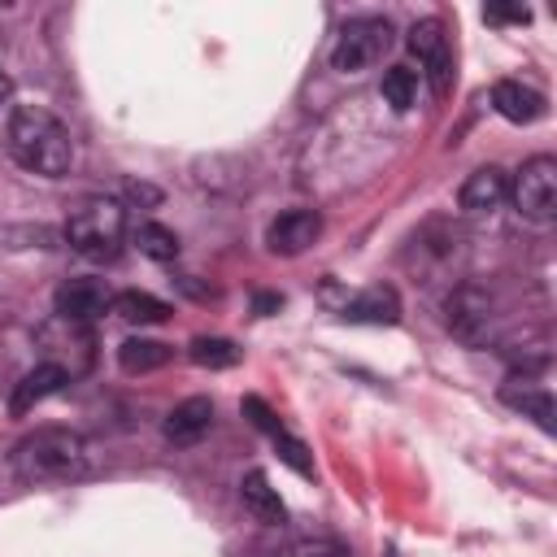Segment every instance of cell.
Here are the masks:
<instances>
[{
    "label": "cell",
    "mask_w": 557,
    "mask_h": 557,
    "mask_svg": "<svg viewBox=\"0 0 557 557\" xmlns=\"http://www.w3.org/2000/svg\"><path fill=\"white\" fill-rule=\"evenodd\" d=\"M4 139H9V157L39 178H65L74 170V135L44 104H13Z\"/></svg>",
    "instance_id": "cell-1"
},
{
    "label": "cell",
    "mask_w": 557,
    "mask_h": 557,
    "mask_svg": "<svg viewBox=\"0 0 557 557\" xmlns=\"http://www.w3.org/2000/svg\"><path fill=\"white\" fill-rule=\"evenodd\" d=\"M13 470L22 483H70L91 470V453L70 426H35L13 444Z\"/></svg>",
    "instance_id": "cell-2"
},
{
    "label": "cell",
    "mask_w": 557,
    "mask_h": 557,
    "mask_svg": "<svg viewBox=\"0 0 557 557\" xmlns=\"http://www.w3.org/2000/svg\"><path fill=\"white\" fill-rule=\"evenodd\" d=\"M126 239V209L109 196H83L65 213V244L87 261H113Z\"/></svg>",
    "instance_id": "cell-3"
},
{
    "label": "cell",
    "mask_w": 557,
    "mask_h": 557,
    "mask_svg": "<svg viewBox=\"0 0 557 557\" xmlns=\"http://www.w3.org/2000/svg\"><path fill=\"white\" fill-rule=\"evenodd\" d=\"M392 44V26L387 17H352L344 22V30L335 35V48H331V70L339 74H361L370 70Z\"/></svg>",
    "instance_id": "cell-4"
},
{
    "label": "cell",
    "mask_w": 557,
    "mask_h": 557,
    "mask_svg": "<svg viewBox=\"0 0 557 557\" xmlns=\"http://www.w3.org/2000/svg\"><path fill=\"white\" fill-rule=\"evenodd\" d=\"M509 196L527 222H540V226L553 222L557 218V161L548 152L522 161V170L509 183Z\"/></svg>",
    "instance_id": "cell-5"
},
{
    "label": "cell",
    "mask_w": 557,
    "mask_h": 557,
    "mask_svg": "<svg viewBox=\"0 0 557 557\" xmlns=\"http://www.w3.org/2000/svg\"><path fill=\"white\" fill-rule=\"evenodd\" d=\"M444 326L453 331V339H461L470 348L487 344V335H492V296L474 283L453 287L448 300H444Z\"/></svg>",
    "instance_id": "cell-6"
},
{
    "label": "cell",
    "mask_w": 557,
    "mask_h": 557,
    "mask_svg": "<svg viewBox=\"0 0 557 557\" xmlns=\"http://www.w3.org/2000/svg\"><path fill=\"white\" fill-rule=\"evenodd\" d=\"M409 52L422 61V74L431 78V91L435 96H448L453 87V48H448V35H444V22L440 17H422L409 26L405 35Z\"/></svg>",
    "instance_id": "cell-7"
},
{
    "label": "cell",
    "mask_w": 557,
    "mask_h": 557,
    "mask_svg": "<svg viewBox=\"0 0 557 557\" xmlns=\"http://www.w3.org/2000/svg\"><path fill=\"white\" fill-rule=\"evenodd\" d=\"M113 296L117 292H109L104 278L83 274V278H65L52 292V309H57V318H70V322H96V318L113 313Z\"/></svg>",
    "instance_id": "cell-8"
},
{
    "label": "cell",
    "mask_w": 557,
    "mask_h": 557,
    "mask_svg": "<svg viewBox=\"0 0 557 557\" xmlns=\"http://www.w3.org/2000/svg\"><path fill=\"white\" fill-rule=\"evenodd\" d=\"M239 409H244V418H248L261 435H270V444H274V453H278V461H283V466H292L300 479H313V453L305 448V440H296V435H292V431L270 413V405H265L261 396H244V405H239Z\"/></svg>",
    "instance_id": "cell-9"
},
{
    "label": "cell",
    "mask_w": 557,
    "mask_h": 557,
    "mask_svg": "<svg viewBox=\"0 0 557 557\" xmlns=\"http://www.w3.org/2000/svg\"><path fill=\"white\" fill-rule=\"evenodd\" d=\"M318 235H322L318 209H287L265 226V248L274 257H300L309 244H318Z\"/></svg>",
    "instance_id": "cell-10"
},
{
    "label": "cell",
    "mask_w": 557,
    "mask_h": 557,
    "mask_svg": "<svg viewBox=\"0 0 557 557\" xmlns=\"http://www.w3.org/2000/svg\"><path fill=\"white\" fill-rule=\"evenodd\" d=\"M65 383H70V370H65V366H57V361H39L35 370H26V374L13 383L9 413H13V418L30 413V409H35V405H44L48 396H57Z\"/></svg>",
    "instance_id": "cell-11"
},
{
    "label": "cell",
    "mask_w": 557,
    "mask_h": 557,
    "mask_svg": "<svg viewBox=\"0 0 557 557\" xmlns=\"http://www.w3.org/2000/svg\"><path fill=\"white\" fill-rule=\"evenodd\" d=\"M209 426H213V400H209V396H187V400H178V405L165 413V422H161L165 440L178 444V448L205 440Z\"/></svg>",
    "instance_id": "cell-12"
},
{
    "label": "cell",
    "mask_w": 557,
    "mask_h": 557,
    "mask_svg": "<svg viewBox=\"0 0 557 557\" xmlns=\"http://www.w3.org/2000/svg\"><path fill=\"white\" fill-rule=\"evenodd\" d=\"M500 400H505L509 409H518L522 418H535V426L553 435V392H548L544 383L522 379V374H509V379L500 383Z\"/></svg>",
    "instance_id": "cell-13"
},
{
    "label": "cell",
    "mask_w": 557,
    "mask_h": 557,
    "mask_svg": "<svg viewBox=\"0 0 557 557\" xmlns=\"http://www.w3.org/2000/svg\"><path fill=\"white\" fill-rule=\"evenodd\" d=\"M492 109L505 117V122H513V126H531V122H540L544 117V96L535 91V87H527V83H518V78H500L496 87H492Z\"/></svg>",
    "instance_id": "cell-14"
},
{
    "label": "cell",
    "mask_w": 557,
    "mask_h": 557,
    "mask_svg": "<svg viewBox=\"0 0 557 557\" xmlns=\"http://www.w3.org/2000/svg\"><path fill=\"white\" fill-rule=\"evenodd\" d=\"M505 196H509V174H505L500 165H479V170L461 183L457 205H461L466 213H492V209L505 205Z\"/></svg>",
    "instance_id": "cell-15"
},
{
    "label": "cell",
    "mask_w": 557,
    "mask_h": 557,
    "mask_svg": "<svg viewBox=\"0 0 557 557\" xmlns=\"http://www.w3.org/2000/svg\"><path fill=\"white\" fill-rule=\"evenodd\" d=\"M344 322H366V326H396L400 322V296L392 287H366L361 296H352L339 313Z\"/></svg>",
    "instance_id": "cell-16"
},
{
    "label": "cell",
    "mask_w": 557,
    "mask_h": 557,
    "mask_svg": "<svg viewBox=\"0 0 557 557\" xmlns=\"http://www.w3.org/2000/svg\"><path fill=\"white\" fill-rule=\"evenodd\" d=\"M239 500L244 509L252 513V522H265V527H278L287 518V505L278 496V487H270V479L261 470H248L244 483H239Z\"/></svg>",
    "instance_id": "cell-17"
},
{
    "label": "cell",
    "mask_w": 557,
    "mask_h": 557,
    "mask_svg": "<svg viewBox=\"0 0 557 557\" xmlns=\"http://www.w3.org/2000/svg\"><path fill=\"white\" fill-rule=\"evenodd\" d=\"M170 357H174V348L161 344V339H148V335H131V339L117 344V366H122L126 374H152V370H161Z\"/></svg>",
    "instance_id": "cell-18"
},
{
    "label": "cell",
    "mask_w": 557,
    "mask_h": 557,
    "mask_svg": "<svg viewBox=\"0 0 557 557\" xmlns=\"http://www.w3.org/2000/svg\"><path fill=\"white\" fill-rule=\"evenodd\" d=\"M113 313H117L122 322H131V326H157V322L170 318V305L157 300L152 292L131 287V292H117V296H113Z\"/></svg>",
    "instance_id": "cell-19"
},
{
    "label": "cell",
    "mask_w": 557,
    "mask_h": 557,
    "mask_svg": "<svg viewBox=\"0 0 557 557\" xmlns=\"http://www.w3.org/2000/svg\"><path fill=\"white\" fill-rule=\"evenodd\" d=\"M187 357H191L196 366H205V370H231V366L239 361V348H235L226 335H196V339L187 344Z\"/></svg>",
    "instance_id": "cell-20"
},
{
    "label": "cell",
    "mask_w": 557,
    "mask_h": 557,
    "mask_svg": "<svg viewBox=\"0 0 557 557\" xmlns=\"http://www.w3.org/2000/svg\"><path fill=\"white\" fill-rule=\"evenodd\" d=\"M379 91H383V100H387L396 113L413 109V100H418V70H409V65H392V70H383Z\"/></svg>",
    "instance_id": "cell-21"
},
{
    "label": "cell",
    "mask_w": 557,
    "mask_h": 557,
    "mask_svg": "<svg viewBox=\"0 0 557 557\" xmlns=\"http://www.w3.org/2000/svg\"><path fill=\"white\" fill-rule=\"evenodd\" d=\"M135 244L152 261H174L178 257V235L170 226H161V222H139L135 226Z\"/></svg>",
    "instance_id": "cell-22"
},
{
    "label": "cell",
    "mask_w": 557,
    "mask_h": 557,
    "mask_svg": "<svg viewBox=\"0 0 557 557\" xmlns=\"http://www.w3.org/2000/svg\"><path fill=\"white\" fill-rule=\"evenodd\" d=\"M283 557H348V548L335 544V540H300V544H292Z\"/></svg>",
    "instance_id": "cell-23"
},
{
    "label": "cell",
    "mask_w": 557,
    "mask_h": 557,
    "mask_svg": "<svg viewBox=\"0 0 557 557\" xmlns=\"http://www.w3.org/2000/svg\"><path fill=\"white\" fill-rule=\"evenodd\" d=\"M483 22H531V9H500V4H492V9H483Z\"/></svg>",
    "instance_id": "cell-24"
},
{
    "label": "cell",
    "mask_w": 557,
    "mask_h": 557,
    "mask_svg": "<svg viewBox=\"0 0 557 557\" xmlns=\"http://www.w3.org/2000/svg\"><path fill=\"white\" fill-rule=\"evenodd\" d=\"M278 305H283V296H257V313H270Z\"/></svg>",
    "instance_id": "cell-25"
},
{
    "label": "cell",
    "mask_w": 557,
    "mask_h": 557,
    "mask_svg": "<svg viewBox=\"0 0 557 557\" xmlns=\"http://www.w3.org/2000/svg\"><path fill=\"white\" fill-rule=\"evenodd\" d=\"M9 96H13V78H9V74H4V70H0V104H4V100H9Z\"/></svg>",
    "instance_id": "cell-26"
},
{
    "label": "cell",
    "mask_w": 557,
    "mask_h": 557,
    "mask_svg": "<svg viewBox=\"0 0 557 557\" xmlns=\"http://www.w3.org/2000/svg\"><path fill=\"white\" fill-rule=\"evenodd\" d=\"M383 557H396V548H387V553H383Z\"/></svg>",
    "instance_id": "cell-27"
}]
</instances>
